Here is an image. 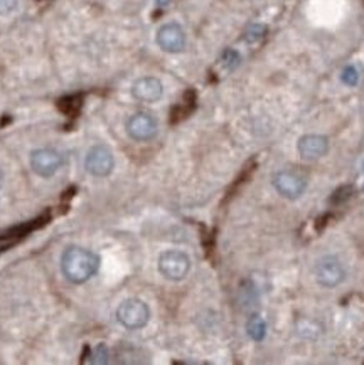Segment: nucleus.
<instances>
[{"mask_svg":"<svg viewBox=\"0 0 364 365\" xmlns=\"http://www.w3.org/2000/svg\"><path fill=\"white\" fill-rule=\"evenodd\" d=\"M100 269V257L85 247H68L61 257V271L64 278L74 284L86 283Z\"/></svg>","mask_w":364,"mask_h":365,"instance_id":"f257e3e1","label":"nucleus"},{"mask_svg":"<svg viewBox=\"0 0 364 365\" xmlns=\"http://www.w3.org/2000/svg\"><path fill=\"white\" fill-rule=\"evenodd\" d=\"M116 320L127 330H140L151 320V310H148L147 303H143L142 299H125L123 303H120L118 310H116Z\"/></svg>","mask_w":364,"mask_h":365,"instance_id":"f03ea898","label":"nucleus"},{"mask_svg":"<svg viewBox=\"0 0 364 365\" xmlns=\"http://www.w3.org/2000/svg\"><path fill=\"white\" fill-rule=\"evenodd\" d=\"M191 269V259L186 252L182 251H166L158 257V271L166 279L171 282H181L188 276Z\"/></svg>","mask_w":364,"mask_h":365,"instance_id":"7ed1b4c3","label":"nucleus"},{"mask_svg":"<svg viewBox=\"0 0 364 365\" xmlns=\"http://www.w3.org/2000/svg\"><path fill=\"white\" fill-rule=\"evenodd\" d=\"M317 283L324 288H335L346 278V269L335 256H324L314 266Z\"/></svg>","mask_w":364,"mask_h":365,"instance_id":"20e7f679","label":"nucleus"},{"mask_svg":"<svg viewBox=\"0 0 364 365\" xmlns=\"http://www.w3.org/2000/svg\"><path fill=\"white\" fill-rule=\"evenodd\" d=\"M272 184L275 190L278 192L282 197L288 200H295L302 197L303 192L307 189V179L295 170H280L273 175Z\"/></svg>","mask_w":364,"mask_h":365,"instance_id":"39448f33","label":"nucleus"},{"mask_svg":"<svg viewBox=\"0 0 364 365\" xmlns=\"http://www.w3.org/2000/svg\"><path fill=\"white\" fill-rule=\"evenodd\" d=\"M86 170L95 177H108L113 172L115 157L111 150L105 145H95L90 152H88L85 160Z\"/></svg>","mask_w":364,"mask_h":365,"instance_id":"423d86ee","label":"nucleus"},{"mask_svg":"<svg viewBox=\"0 0 364 365\" xmlns=\"http://www.w3.org/2000/svg\"><path fill=\"white\" fill-rule=\"evenodd\" d=\"M63 165V157L59 152L51 148H39L31 153V168L39 177H53Z\"/></svg>","mask_w":364,"mask_h":365,"instance_id":"0eeeda50","label":"nucleus"},{"mask_svg":"<svg viewBox=\"0 0 364 365\" xmlns=\"http://www.w3.org/2000/svg\"><path fill=\"white\" fill-rule=\"evenodd\" d=\"M158 132L157 120L148 113H135L127 121V133L135 142H148Z\"/></svg>","mask_w":364,"mask_h":365,"instance_id":"6e6552de","label":"nucleus"},{"mask_svg":"<svg viewBox=\"0 0 364 365\" xmlns=\"http://www.w3.org/2000/svg\"><path fill=\"white\" fill-rule=\"evenodd\" d=\"M157 44L166 53H181L186 48V32L179 24H174V22L164 24L157 32Z\"/></svg>","mask_w":364,"mask_h":365,"instance_id":"1a4fd4ad","label":"nucleus"},{"mask_svg":"<svg viewBox=\"0 0 364 365\" xmlns=\"http://www.w3.org/2000/svg\"><path fill=\"white\" fill-rule=\"evenodd\" d=\"M297 150L303 160H317L328 153L329 140L324 135H303L298 140Z\"/></svg>","mask_w":364,"mask_h":365,"instance_id":"9d476101","label":"nucleus"},{"mask_svg":"<svg viewBox=\"0 0 364 365\" xmlns=\"http://www.w3.org/2000/svg\"><path fill=\"white\" fill-rule=\"evenodd\" d=\"M162 93H164L162 83L158 81L157 78H152V76L137 79L132 88V95L137 98L138 101H143V103L158 101L162 98Z\"/></svg>","mask_w":364,"mask_h":365,"instance_id":"9b49d317","label":"nucleus"},{"mask_svg":"<svg viewBox=\"0 0 364 365\" xmlns=\"http://www.w3.org/2000/svg\"><path fill=\"white\" fill-rule=\"evenodd\" d=\"M246 331L255 341H261L267 335V324L260 315H251L246 322Z\"/></svg>","mask_w":364,"mask_h":365,"instance_id":"f8f14e48","label":"nucleus"},{"mask_svg":"<svg viewBox=\"0 0 364 365\" xmlns=\"http://www.w3.org/2000/svg\"><path fill=\"white\" fill-rule=\"evenodd\" d=\"M265 34H267V27L261 26V24H251L248 29L245 31V41L248 42V44H256V42H260L263 39Z\"/></svg>","mask_w":364,"mask_h":365,"instance_id":"ddd939ff","label":"nucleus"},{"mask_svg":"<svg viewBox=\"0 0 364 365\" xmlns=\"http://www.w3.org/2000/svg\"><path fill=\"white\" fill-rule=\"evenodd\" d=\"M79 106H81V100H79L78 96H69V98H64V100H61L59 103V108L64 111V113H76L79 110Z\"/></svg>","mask_w":364,"mask_h":365,"instance_id":"4468645a","label":"nucleus"},{"mask_svg":"<svg viewBox=\"0 0 364 365\" xmlns=\"http://www.w3.org/2000/svg\"><path fill=\"white\" fill-rule=\"evenodd\" d=\"M221 63L226 69H235L238 64L241 63V58H240V54L236 53V51L228 49V51H225V54H223Z\"/></svg>","mask_w":364,"mask_h":365,"instance_id":"2eb2a0df","label":"nucleus"},{"mask_svg":"<svg viewBox=\"0 0 364 365\" xmlns=\"http://www.w3.org/2000/svg\"><path fill=\"white\" fill-rule=\"evenodd\" d=\"M340 79H343V83L348 84V86H356L359 83V71L354 66H348L343 71V74H340Z\"/></svg>","mask_w":364,"mask_h":365,"instance_id":"dca6fc26","label":"nucleus"},{"mask_svg":"<svg viewBox=\"0 0 364 365\" xmlns=\"http://www.w3.org/2000/svg\"><path fill=\"white\" fill-rule=\"evenodd\" d=\"M93 355H95V359H91L93 364H105V362H108V350H106L105 345H100V347L95 349V352H93Z\"/></svg>","mask_w":364,"mask_h":365,"instance_id":"f3484780","label":"nucleus"},{"mask_svg":"<svg viewBox=\"0 0 364 365\" xmlns=\"http://www.w3.org/2000/svg\"><path fill=\"white\" fill-rule=\"evenodd\" d=\"M17 0H0V16H7L12 11H16Z\"/></svg>","mask_w":364,"mask_h":365,"instance_id":"a211bd4d","label":"nucleus"},{"mask_svg":"<svg viewBox=\"0 0 364 365\" xmlns=\"http://www.w3.org/2000/svg\"><path fill=\"white\" fill-rule=\"evenodd\" d=\"M351 195H353V187H343V189L335 192L333 200L334 202H340V200H346L351 197Z\"/></svg>","mask_w":364,"mask_h":365,"instance_id":"6ab92c4d","label":"nucleus"},{"mask_svg":"<svg viewBox=\"0 0 364 365\" xmlns=\"http://www.w3.org/2000/svg\"><path fill=\"white\" fill-rule=\"evenodd\" d=\"M174 0H157V6L158 7H169Z\"/></svg>","mask_w":364,"mask_h":365,"instance_id":"aec40b11","label":"nucleus"},{"mask_svg":"<svg viewBox=\"0 0 364 365\" xmlns=\"http://www.w3.org/2000/svg\"><path fill=\"white\" fill-rule=\"evenodd\" d=\"M2 180H4V175H2V170H0V187H2Z\"/></svg>","mask_w":364,"mask_h":365,"instance_id":"412c9836","label":"nucleus"}]
</instances>
